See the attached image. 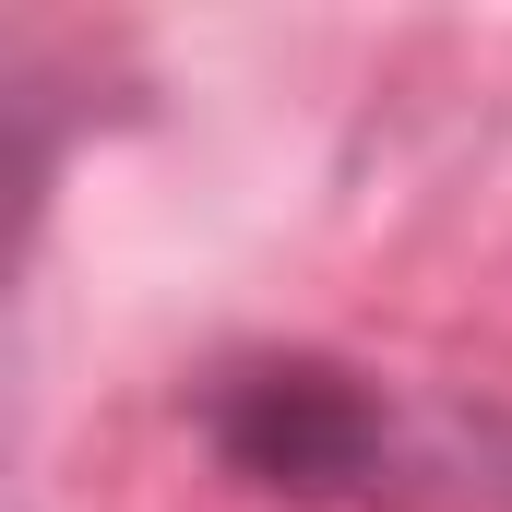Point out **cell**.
I'll list each match as a JSON object with an SVG mask.
<instances>
[{
    "label": "cell",
    "mask_w": 512,
    "mask_h": 512,
    "mask_svg": "<svg viewBox=\"0 0 512 512\" xmlns=\"http://www.w3.org/2000/svg\"><path fill=\"white\" fill-rule=\"evenodd\" d=\"M203 441L227 477H251L274 501H382L417 477L405 453V405L334 358H239L203 393Z\"/></svg>",
    "instance_id": "6da1fadb"
}]
</instances>
